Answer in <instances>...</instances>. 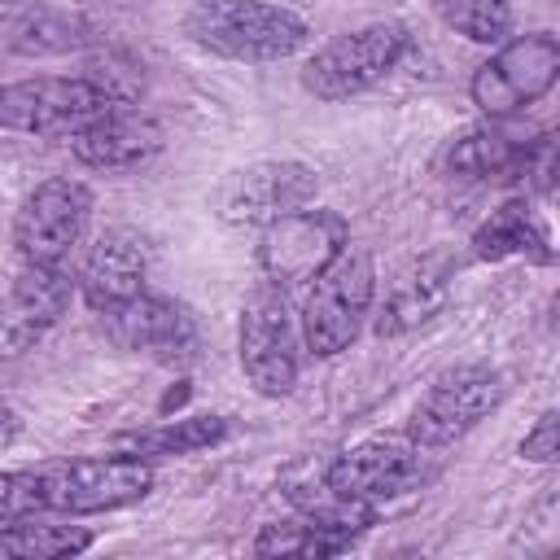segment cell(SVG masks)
<instances>
[{
	"label": "cell",
	"mask_w": 560,
	"mask_h": 560,
	"mask_svg": "<svg viewBox=\"0 0 560 560\" xmlns=\"http://www.w3.org/2000/svg\"><path fill=\"white\" fill-rule=\"evenodd\" d=\"M18 438H22V416L9 402H0V451H9Z\"/></svg>",
	"instance_id": "83f0119b"
},
{
	"label": "cell",
	"mask_w": 560,
	"mask_h": 560,
	"mask_svg": "<svg viewBox=\"0 0 560 560\" xmlns=\"http://www.w3.org/2000/svg\"><path fill=\"white\" fill-rule=\"evenodd\" d=\"M451 280H455V258L451 254H429L420 258L385 298L381 315H376V332L381 337H398V332H411L420 324H429L446 298H451Z\"/></svg>",
	"instance_id": "ac0fdd59"
},
{
	"label": "cell",
	"mask_w": 560,
	"mask_h": 560,
	"mask_svg": "<svg viewBox=\"0 0 560 560\" xmlns=\"http://www.w3.org/2000/svg\"><path fill=\"white\" fill-rule=\"evenodd\" d=\"M88 547H92V534L79 525H48V521L22 516V521H9V529H0V551L18 560H61Z\"/></svg>",
	"instance_id": "cb8c5ba5"
},
{
	"label": "cell",
	"mask_w": 560,
	"mask_h": 560,
	"mask_svg": "<svg viewBox=\"0 0 560 560\" xmlns=\"http://www.w3.org/2000/svg\"><path fill=\"white\" fill-rule=\"evenodd\" d=\"M319 188V175L306 162H254L219 188V214L236 228H267L302 210Z\"/></svg>",
	"instance_id": "4fadbf2b"
},
{
	"label": "cell",
	"mask_w": 560,
	"mask_h": 560,
	"mask_svg": "<svg viewBox=\"0 0 560 560\" xmlns=\"http://www.w3.org/2000/svg\"><path fill=\"white\" fill-rule=\"evenodd\" d=\"M70 153L92 171H136L162 153V127L153 118L109 109L70 136Z\"/></svg>",
	"instance_id": "2e32d148"
},
{
	"label": "cell",
	"mask_w": 560,
	"mask_h": 560,
	"mask_svg": "<svg viewBox=\"0 0 560 560\" xmlns=\"http://www.w3.org/2000/svg\"><path fill=\"white\" fill-rule=\"evenodd\" d=\"M298 337L289 289L262 280L241 306V368L262 398H280L298 385Z\"/></svg>",
	"instance_id": "277c9868"
},
{
	"label": "cell",
	"mask_w": 560,
	"mask_h": 560,
	"mask_svg": "<svg viewBox=\"0 0 560 560\" xmlns=\"http://www.w3.org/2000/svg\"><path fill=\"white\" fill-rule=\"evenodd\" d=\"M280 490H284V499H289L298 512L324 516V521H337V525H350V529H359V534L376 521V508L350 503V499H341V494L332 490V481H328V459H298V464H289V468L280 472Z\"/></svg>",
	"instance_id": "ffe728a7"
},
{
	"label": "cell",
	"mask_w": 560,
	"mask_h": 560,
	"mask_svg": "<svg viewBox=\"0 0 560 560\" xmlns=\"http://www.w3.org/2000/svg\"><path fill=\"white\" fill-rule=\"evenodd\" d=\"M74 298V276L70 267H44L26 262V271L13 280L9 298L0 302V354H22L31 350L70 306Z\"/></svg>",
	"instance_id": "5bb4252c"
},
{
	"label": "cell",
	"mask_w": 560,
	"mask_h": 560,
	"mask_svg": "<svg viewBox=\"0 0 560 560\" xmlns=\"http://www.w3.org/2000/svg\"><path fill=\"white\" fill-rule=\"evenodd\" d=\"M96 35L92 26L57 9L48 0H0V48L18 57H57V52H79Z\"/></svg>",
	"instance_id": "9a60e30c"
},
{
	"label": "cell",
	"mask_w": 560,
	"mask_h": 560,
	"mask_svg": "<svg viewBox=\"0 0 560 560\" xmlns=\"http://www.w3.org/2000/svg\"><path fill=\"white\" fill-rule=\"evenodd\" d=\"M354 538H359V529H350V525L298 512L289 521L262 525L254 538V556H337V551H350Z\"/></svg>",
	"instance_id": "44dd1931"
},
{
	"label": "cell",
	"mask_w": 560,
	"mask_h": 560,
	"mask_svg": "<svg viewBox=\"0 0 560 560\" xmlns=\"http://www.w3.org/2000/svg\"><path fill=\"white\" fill-rule=\"evenodd\" d=\"M433 13L472 44H503L512 31L508 0H429Z\"/></svg>",
	"instance_id": "d4e9b609"
},
{
	"label": "cell",
	"mask_w": 560,
	"mask_h": 560,
	"mask_svg": "<svg viewBox=\"0 0 560 560\" xmlns=\"http://www.w3.org/2000/svg\"><path fill=\"white\" fill-rule=\"evenodd\" d=\"M472 254L481 262L499 258H529V262H551V241L547 228L534 219L525 201H503L477 232H472Z\"/></svg>",
	"instance_id": "d6986e66"
},
{
	"label": "cell",
	"mask_w": 560,
	"mask_h": 560,
	"mask_svg": "<svg viewBox=\"0 0 560 560\" xmlns=\"http://www.w3.org/2000/svg\"><path fill=\"white\" fill-rule=\"evenodd\" d=\"M350 245V228L332 210H293L262 228L258 241V271L267 284L298 289L311 284L341 249Z\"/></svg>",
	"instance_id": "9c48e42d"
},
{
	"label": "cell",
	"mask_w": 560,
	"mask_h": 560,
	"mask_svg": "<svg viewBox=\"0 0 560 560\" xmlns=\"http://www.w3.org/2000/svg\"><path fill=\"white\" fill-rule=\"evenodd\" d=\"M372 298H376L372 254L363 245H346L306 289V302H302V315H298L306 350L315 359L341 354L359 337V328L372 311Z\"/></svg>",
	"instance_id": "7a4b0ae2"
},
{
	"label": "cell",
	"mask_w": 560,
	"mask_h": 560,
	"mask_svg": "<svg viewBox=\"0 0 560 560\" xmlns=\"http://www.w3.org/2000/svg\"><path fill=\"white\" fill-rule=\"evenodd\" d=\"M122 109L101 92L88 74L74 79H22L0 88V127L4 131H26V136H74L79 127L96 122L101 114Z\"/></svg>",
	"instance_id": "8992f818"
},
{
	"label": "cell",
	"mask_w": 560,
	"mask_h": 560,
	"mask_svg": "<svg viewBox=\"0 0 560 560\" xmlns=\"http://www.w3.org/2000/svg\"><path fill=\"white\" fill-rule=\"evenodd\" d=\"M407 52H411V31L402 22H372L328 39L302 66V88L315 101H350L372 83H381L389 70H398Z\"/></svg>",
	"instance_id": "3957f363"
},
{
	"label": "cell",
	"mask_w": 560,
	"mask_h": 560,
	"mask_svg": "<svg viewBox=\"0 0 560 560\" xmlns=\"http://www.w3.org/2000/svg\"><path fill=\"white\" fill-rule=\"evenodd\" d=\"M44 481H48V512L92 516V512H114V508L140 503L153 490V468L140 455L114 451V455L57 464L44 472Z\"/></svg>",
	"instance_id": "8fae6325"
},
{
	"label": "cell",
	"mask_w": 560,
	"mask_h": 560,
	"mask_svg": "<svg viewBox=\"0 0 560 560\" xmlns=\"http://www.w3.org/2000/svg\"><path fill=\"white\" fill-rule=\"evenodd\" d=\"M223 438H228L223 416H184V420H166V424H153V429L122 433V438H114V451H127V455H140V459H162V455L206 451Z\"/></svg>",
	"instance_id": "7402d4cb"
},
{
	"label": "cell",
	"mask_w": 560,
	"mask_h": 560,
	"mask_svg": "<svg viewBox=\"0 0 560 560\" xmlns=\"http://www.w3.org/2000/svg\"><path fill=\"white\" fill-rule=\"evenodd\" d=\"M48 512V481L44 472H0V525Z\"/></svg>",
	"instance_id": "484cf974"
},
{
	"label": "cell",
	"mask_w": 560,
	"mask_h": 560,
	"mask_svg": "<svg viewBox=\"0 0 560 560\" xmlns=\"http://www.w3.org/2000/svg\"><path fill=\"white\" fill-rule=\"evenodd\" d=\"M184 35L228 61H284L311 39V26L267 0H197L184 13Z\"/></svg>",
	"instance_id": "6da1fadb"
},
{
	"label": "cell",
	"mask_w": 560,
	"mask_h": 560,
	"mask_svg": "<svg viewBox=\"0 0 560 560\" xmlns=\"http://www.w3.org/2000/svg\"><path fill=\"white\" fill-rule=\"evenodd\" d=\"M144 271H149L144 241L127 228H109L96 236V245L83 258V271H79L83 302L92 311H109L144 289Z\"/></svg>",
	"instance_id": "e0dca14e"
},
{
	"label": "cell",
	"mask_w": 560,
	"mask_h": 560,
	"mask_svg": "<svg viewBox=\"0 0 560 560\" xmlns=\"http://www.w3.org/2000/svg\"><path fill=\"white\" fill-rule=\"evenodd\" d=\"M521 149L525 144L503 136L499 127H472L446 149V166L451 175H464V179H516Z\"/></svg>",
	"instance_id": "603a6c76"
},
{
	"label": "cell",
	"mask_w": 560,
	"mask_h": 560,
	"mask_svg": "<svg viewBox=\"0 0 560 560\" xmlns=\"http://www.w3.org/2000/svg\"><path fill=\"white\" fill-rule=\"evenodd\" d=\"M503 389L508 385H503V376L494 368H486V363H459V368L442 372L424 389V398L416 402V411L407 420V433L420 446H429V451L451 446V442H459L472 424H481L503 402Z\"/></svg>",
	"instance_id": "30bf717a"
},
{
	"label": "cell",
	"mask_w": 560,
	"mask_h": 560,
	"mask_svg": "<svg viewBox=\"0 0 560 560\" xmlns=\"http://www.w3.org/2000/svg\"><path fill=\"white\" fill-rule=\"evenodd\" d=\"M429 459H433V451L420 446L407 429L381 433V438H368L341 455H328V481L341 499L376 508L385 499L416 490L429 477Z\"/></svg>",
	"instance_id": "5b68a950"
},
{
	"label": "cell",
	"mask_w": 560,
	"mask_h": 560,
	"mask_svg": "<svg viewBox=\"0 0 560 560\" xmlns=\"http://www.w3.org/2000/svg\"><path fill=\"white\" fill-rule=\"evenodd\" d=\"M560 74V39L551 31H529L503 44L490 61L477 66L468 92L486 118H508L551 92Z\"/></svg>",
	"instance_id": "52a82bcc"
},
{
	"label": "cell",
	"mask_w": 560,
	"mask_h": 560,
	"mask_svg": "<svg viewBox=\"0 0 560 560\" xmlns=\"http://www.w3.org/2000/svg\"><path fill=\"white\" fill-rule=\"evenodd\" d=\"M521 455L525 459H534V464H551L556 455H560V416L556 411H542L538 416V424L525 433V442H521Z\"/></svg>",
	"instance_id": "4316f807"
},
{
	"label": "cell",
	"mask_w": 560,
	"mask_h": 560,
	"mask_svg": "<svg viewBox=\"0 0 560 560\" xmlns=\"http://www.w3.org/2000/svg\"><path fill=\"white\" fill-rule=\"evenodd\" d=\"M92 219V188L70 175H52L35 184L13 219V245L26 262L61 267L83 241Z\"/></svg>",
	"instance_id": "ba28073f"
},
{
	"label": "cell",
	"mask_w": 560,
	"mask_h": 560,
	"mask_svg": "<svg viewBox=\"0 0 560 560\" xmlns=\"http://www.w3.org/2000/svg\"><path fill=\"white\" fill-rule=\"evenodd\" d=\"M96 315H101V332L118 350L149 354V359H162V363L188 359L197 350V319L175 298L140 289L136 298H127V302H118L109 311H96Z\"/></svg>",
	"instance_id": "7c38bea8"
}]
</instances>
